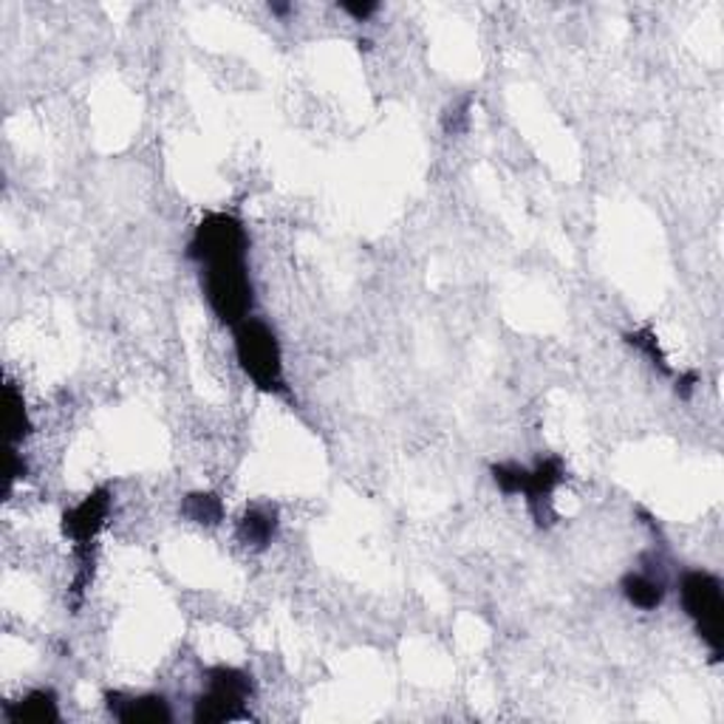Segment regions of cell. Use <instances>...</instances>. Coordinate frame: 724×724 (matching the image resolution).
I'll list each match as a JSON object with an SVG mask.
<instances>
[{"label":"cell","instance_id":"8fae6325","mask_svg":"<svg viewBox=\"0 0 724 724\" xmlns=\"http://www.w3.org/2000/svg\"><path fill=\"white\" fill-rule=\"evenodd\" d=\"M181 518L199 526H218L224 521V501L215 492H190L181 498Z\"/></svg>","mask_w":724,"mask_h":724},{"label":"cell","instance_id":"ac0fdd59","mask_svg":"<svg viewBox=\"0 0 724 724\" xmlns=\"http://www.w3.org/2000/svg\"><path fill=\"white\" fill-rule=\"evenodd\" d=\"M295 7H283V3H270V12L277 14V17H286Z\"/></svg>","mask_w":724,"mask_h":724},{"label":"cell","instance_id":"7c38bea8","mask_svg":"<svg viewBox=\"0 0 724 724\" xmlns=\"http://www.w3.org/2000/svg\"><path fill=\"white\" fill-rule=\"evenodd\" d=\"M3 405H7L9 442H12V448H17V444L32 434V419H28L26 400H23V393L17 391L14 382H7V385H3Z\"/></svg>","mask_w":724,"mask_h":724},{"label":"cell","instance_id":"9a60e30c","mask_svg":"<svg viewBox=\"0 0 724 724\" xmlns=\"http://www.w3.org/2000/svg\"><path fill=\"white\" fill-rule=\"evenodd\" d=\"M340 9H343L345 14H352L357 23H366L368 17L380 12V3H373V0H363V3H359V0H345V3H340Z\"/></svg>","mask_w":724,"mask_h":724},{"label":"cell","instance_id":"30bf717a","mask_svg":"<svg viewBox=\"0 0 724 724\" xmlns=\"http://www.w3.org/2000/svg\"><path fill=\"white\" fill-rule=\"evenodd\" d=\"M620 592L640 612H654V608L663 606L668 589H665L663 580L654 578L651 572H628L620 580Z\"/></svg>","mask_w":724,"mask_h":724},{"label":"cell","instance_id":"ba28073f","mask_svg":"<svg viewBox=\"0 0 724 724\" xmlns=\"http://www.w3.org/2000/svg\"><path fill=\"white\" fill-rule=\"evenodd\" d=\"M3 716L9 724H57L62 719L60 699L51 688H35L9 702Z\"/></svg>","mask_w":724,"mask_h":724},{"label":"cell","instance_id":"7a4b0ae2","mask_svg":"<svg viewBox=\"0 0 724 724\" xmlns=\"http://www.w3.org/2000/svg\"><path fill=\"white\" fill-rule=\"evenodd\" d=\"M233 345L238 368L252 385L272 396L289 393L283 371V348L275 329L258 318H247L233 329Z\"/></svg>","mask_w":724,"mask_h":724},{"label":"cell","instance_id":"5bb4252c","mask_svg":"<svg viewBox=\"0 0 724 724\" xmlns=\"http://www.w3.org/2000/svg\"><path fill=\"white\" fill-rule=\"evenodd\" d=\"M490 473H492V482H496V487L503 492V496H521V492H524V484H526L524 464H518V462L492 464Z\"/></svg>","mask_w":724,"mask_h":724},{"label":"cell","instance_id":"52a82bcc","mask_svg":"<svg viewBox=\"0 0 724 724\" xmlns=\"http://www.w3.org/2000/svg\"><path fill=\"white\" fill-rule=\"evenodd\" d=\"M105 704L117 722L122 724H170L173 708L162 693H122L108 690Z\"/></svg>","mask_w":724,"mask_h":724},{"label":"cell","instance_id":"3957f363","mask_svg":"<svg viewBox=\"0 0 724 724\" xmlns=\"http://www.w3.org/2000/svg\"><path fill=\"white\" fill-rule=\"evenodd\" d=\"M252 697H256V679L249 670L235 665H213L204 674V688L193 702V722L222 724L244 719Z\"/></svg>","mask_w":724,"mask_h":724},{"label":"cell","instance_id":"277c9868","mask_svg":"<svg viewBox=\"0 0 724 724\" xmlns=\"http://www.w3.org/2000/svg\"><path fill=\"white\" fill-rule=\"evenodd\" d=\"M679 601L699 640L711 649L713 660H722L724 642V589L722 580L704 569H690L679 580Z\"/></svg>","mask_w":724,"mask_h":724},{"label":"cell","instance_id":"6da1fadb","mask_svg":"<svg viewBox=\"0 0 724 724\" xmlns=\"http://www.w3.org/2000/svg\"><path fill=\"white\" fill-rule=\"evenodd\" d=\"M199 277L210 311L224 325L235 329L238 323L252 318L256 286L249 275V252L210 258V261L199 263Z\"/></svg>","mask_w":724,"mask_h":724},{"label":"cell","instance_id":"e0dca14e","mask_svg":"<svg viewBox=\"0 0 724 724\" xmlns=\"http://www.w3.org/2000/svg\"><path fill=\"white\" fill-rule=\"evenodd\" d=\"M697 382H699V377L693 371L679 373V377H676V393H679L683 400H690V393H693Z\"/></svg>","mask_w":724,"mask_h":724},{"label":"cell","instance_id":"5b68a950","mask_svg":"<svg viewBox=\"0 0 724 724\" xmlns=\"http://www.w3.org/2000/svg\"><path fill=\"white\" fill-rule=\"evenodd\" d=\"M114 510V492L108 487H97L91 490L83 501H76L74 507L62 512V538L74 544V553L80 563H94L91 558V546L97 544L99 532L105 530L108 518Z\"/></svg>","mask_w":724,"mask_h":724},{"label":"cell","instance_id":"4fadbf2b","mask_svg":"<svg viewBox=\"0 0 724 724\" xmlns=\"http://www.w3.org/2000/svg\"><path fill=\"white\" fill-rule=\"evenodd\" d=\"M626 343L634 345L642 357H649V363L660 373H665V377H670V373H674V368L668 366V357H665L663 348H660V343H656L654 332H649V329H642V332H631V334H626Z\"/></svg>","mask_w":724,"mask_h":724},{"label":"cell","instance_id":"9c48e42d","mask_svg":"<svg viewBox=\"0 0 724 724\" xmlns=\"http://www.w3.org/2000/svg\"><path fill=\"white\" fill-rule=\"evenodd\" d=\"M277 530H281V521L272 503H252L238 518V541L256 553H263L277 538Z\"/></svg>","mask_w":724,"mask_h":724},{"label":"cell","instance_id":"8992f818","mask_svg":"<svg viewBox=\"0 0 724 724\" xmlns=\"http://www.w3.org/2000/svg\"><path fill=\"white\" fill-rule=\"evenodd\" d=\"M566 470L558 455H546L535 467H526V484L521 496L526 498L532 518L538 526H549L555 521V492L563 484Z\"/></svg>","mask_w":724,"mask_h":724},{"label":"cell","instance_id":"2e32d148","mask_svg":"<svg viewBox=\"0 0 724 724\" xmlns=\"http://www.w3.org/2000/svg\"><path fill=\"white\" fill-rule=\"evenodd\" d=\"M470 103L464 99L462 105H453L448 111V117H444V128H448V133H464L467 131L470 124Z\"/></svg>","mask_w":724,"mask_h":724}]
</instances>
